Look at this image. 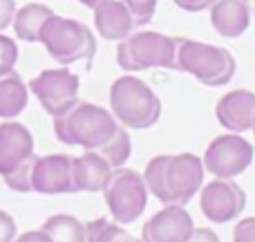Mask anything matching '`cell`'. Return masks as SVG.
Returning a JSON list of instances; mask_svg holds the SVG:
<instances>
[{"label":"cell","mask_w":255,"mask_h":242,"mask_svg":"<svg viewBox=\"0 0 255 242\" xmlns=\"http://www.w3.org/2000/svg\"><path fill=\"white\" fill-rule=\"evenodd\" d=\"M204 162L197 155H157L145 166L148 191L168 207H184L204 182Z\"/></svg>","instance_id":"6da1fadb"},{"label":"cell","mask_w":255,"mask_h":242,"mask_svg":"<svg viewBox=\"0 0 255 242\" xmlns=\"http://www.w3.org/2000/svg\"><path fill=\"white\" fill-rule=\"evenodd\" d=\"M119 128L115 115L88 101H76L70 110L54 117V132L58 139L67 146H81L90 153L106 148Z\"/></svg>","instance_id":"7a4b0ae2"},{"label":"cell","mask_w":255,"mask_h":242,"mask_svg":"<svg viewBox=\"0 0 255 242\" xmlns=\"http://www.w3.org/2000/svg\"><path fill=\"white\" fill-rule=\"evenodd\" d=\"M177 70L193 74L204 85H226L235 74V58L229 49L199 43L190 38H177Z\"/></svg>","instance_id":"3957f363"},{"label":"cell","mask_w":255,"mask_h":242,"mask_svg":"<svg viewBox=\"0 0 255 242\" xmlns=\"http://www.w3.org/2000/svg\"><path fill=\"white\" fill-rule=\"evenodd\" d=\"M110 108L117 121L134 130L154 126L161 115V101L157 94L141 79L128 74L112 83Z\"/></svg>","instance_id":"277c9868"},{"label":"cell","mask_w":255,"mask_h":242,"mask_svg":"<svg viewBox=\"0 0 255 242\" xmlns=\"http://www.w3.org/2000/svg\"><path fill=\"white\" fill-rule=\"evenodd\" d=\"M38 43H43L49 56L63 65L76 61H92L97 54V40L90 27L81 20L63 18L56 13L43 25Z\"/></svg>","instance_id":"5b68a950"},{"label":"cell","mask_w":255,"mask_h":242,"mask_svg":"<svg viewBox=\"0 0 255 242\" xmlns=\"http://www.w3.org/2000/svg\"><path fill=\"white\" fill-rule=\"evenodd\" d=\"M177 38L159 31L130 34L119 43L117 61L126 72H141L148 67L177 70Z\"/></svg>","instance_id":"8992f818"},{"label":"cell","mask_w":255,"mask_h":242,"mask_svg":"<svg viewBox=\"0 0 255 242\" xmlns=\"http://www.w3.org/2000/svg\"><path fill=\"white\" fill-rule=\"evenodd\" d=\"M106 204L110 209V216L119 225H130L148 204V186H145L143 175L128 168H115L110 182L103 189Z\"/></svg>","instance_id":"52a82bcc"},{"label":"cell","mask_w":255,"mask_h":242,"mask_svg":"<svg viewBox=\"0 0 255 242\" xmlns=\"http://www.w3.org/2000/svg\"><path fill=\"white\" fill-rule=\"evenodd\" d=\"M253 162V146L240 135H222L213 139L204 155V168L220 180L242 175Z\"/></svg>","instance_id":"ba28073f"},{"label":"cell","mask_w":255,"mask_h":242,"mask_svg":"<svg viewBox=\"0 0 255 242\" xmlns=\"http://www.w3.org/2000/svg\"><path fill=\"white\" fill-rule=\"evenodd\" d=\"M79 76L70 70H45L31 79L29 90L52 117L63 115L79 101Z\"/></svg>","instance_id":"9c48e42d"},{"label":"cell","mask_w":255,"mask_h":242,"mask_svg":"<svg viewBox=\"0 0 255 242\" xmlns=\"http://www.w3.org/2000/svg\"><path fill=\"white\" fill-rule=\"evenodd\" d=\"M247 207V193L231 180H213L202 189V213L211 222L224 225L240 216Z\"/></svg>","instance_id":"30bf717a"},{"label":"cell","mask_w":255,"mask_h":242,"mask_svg":"<svg viewBox=\"0 0 255 242\" xmlns=\"http://www.w3.org/2000/svg\"><path fill=\"white\" fill-rule=\"evenodd\" d=\"M31 191L45 195L74 193V186H72V157H67V155L36 157L34 168H31Z\"/></svg>","instance_id":"8fae6325"},{"label":"cell","mask_w":255,"mask_h":242,"mask_svg":"<svg viewBox=\"0 0 255 242\" xmlns=\"http://www.w3.org/2000/svg\"><path fill=\"white\" fill-rule=\"evenodd\" d=\"M195 231L193 218L184 207H166L141 229L143 242H186Z\"/></svg>","instance_id":"7c38bea8"},{"label":"cell","mask_w":255,"mask_h":242,"mask_svg":"<svg viewBox=\"0 0 255 242\" xmlns=\"http://www.w3.org/2000/svg\"><path fill=\"white\" fill-rule=\"evenodd\" d=\"M34 157V137L22 123H0V175L16 171L20 164Z\"/></svg>","instance_id":"4fadbf2b"},{"label":"cell","mask_w":255,"mask_h":242,"mask_svg":"<svg viewBox=\"0 0 255 242\" xmlns=\"http://www.w3.org/2000/svg\"><path fill=\"white\" fill-rule=\"evenodd\" d=\"M217 121L231 132H244L253 128L255 119V94L249 90H233L224 94L215 106Z\"/></svg>","instance_id":"5bb4252c"},{"label":"cell","mask_w":255,"mask_h":242,"mask_svg":"<svg viewBox=\"0 0 255 242\" xmlns=\"http://www.w3.org/2000/svg\"><path fill=\"white\" fill-rule=\"evenodd\" d=\"M211 25L224 38H238L247 31L251 22V4L249 0H211Z\"/></svg>","instance_id":"9a60e30c"},{"label":"cell","mask_w":255,"mask_h":242,"mask_svg":"<svg viewBox=\"0 0 255 242\" xmlns=\"http://www.w3.org/2000/svg\"><path fill=\"white\" fill-rule=\"evenodd\" d=\"M94 27L108 40H124L136 27L134 16L121 0H103L94 7Z\"/></svg>","instance_id":"2e32d148"},{"label":"cell","mask_w":255,"mask_h":242,"mask_svg":"<svg viewBox=\"0 0 255 242\" xmlns=\"http://www.w3.org/2000/svg\"><path fill=\"white\" fill-rule=\"evenodd\" d=\"M112 171L115 168L99 153L85 150V155H81V157H72V186H74V193L76 191H85V193L103 191L106 184L110 182Z\"/></svg>","instance_id":"e0dca14e"},{"label":"cell","mask_w":255,"mask_h":242,"mask_svg":"<svg viewBox=\"0 0 255 242\" xmlns=\"http://www.w3.org/2000/svg\"><path fill=\"white\" fill-rule=\"evenodd\" d=\"M54 16V11L43 2H29L25 7H20L13 16V31L20 40L25 43H36L40 36L43 25Z\"/></svg>","instance_id":"ac0fdd59"},{"label":"cell","mask_w":255,"mask_h":242,"mask_svg":"<svg viewBox=\"0 0 255 242\" xmlns=\"http://www.w3.org/2000/svg\"><path fill=\"white\" fill-rule=\"evenodd\" d=\"M27 85L22 83L20 74L7 72L0 74V117L2 119H13L18 117L27 106Z\"/></svg>","instance_id":"d6986e66"},{"label":"cell","mask_w":255,"mask_h":242,"mask_svg":"<svg viewBox=\"0 0 255 242\" xmlns=\"http://www.w3.org/2000/svg\"><path fill=\"white\" fill-rule=\"evenodd\" d=\"M40 231L52 242H85V225L67 213L47 218Z\"/></svg>","instance_id":"ffe728a7"},{"label":"cell","mask_w":255,"mask_h":242,"mask_svg":"<svg viewBox=\"0 0 255 242\" xmlns=\"http://www.w3.org/2000/svg\"><path fill=\"white\" fill-rule=\"evenodd\" d=\"M136 238L130 236L119 222H110L108 218H99L85 225V242H134Z\"/></svg>","instance_id":"44dd1931"},{"label":"cell","mask_w":255,"mask_h":242,"mask_svg":"<svg viewBox=\"0 0 255 242\" xmlns=\"http://www.w3.org/2000/svg\"><path fill=\"white\" fill-rule=\"evenodd\" d=\"M130 153H132V141H130V135H128V130L124 126L119 128V132L115 135V139H112L106 148L99 150V155H101L112 168L124 166V164L128 162V157H130Z\"/></svg>","instance_id":"7402d4cb"},{"label":"cell","mask_w":255,"mask_h":242,"mask_svg":"<svg viewBox=\"0 0 255 242\" xmlns=\"http://www.w3.org/2000/svg\"><path fill=\"white\" fill-rule=\"evenodd\" d=\"M34 162H36V155L27 159L25 164H20L16 171L7 173V175L2 177L4 184H7L11 191H16V193H29L31 191V168H34Z\"/></svg>","instance_id":"603a6c76"},{"label":"cell","mask_w":255,"mask_h":242,"mask_svg":"<svg viewBox=\"0 0 255 242\" xmlns=\"http://www.w3.org/2000/svg\"><path fill=\"white\" fill-rule=\"evenodd\" d=\"M16 61H18V45L9 36L0 34V74L13 72Z\"/></svg>","instance_id":"cb8c5ba5"},{"label":"cell","mask_w":255,"mask_h":242,"mask_svg":"<svg viewBox=\"0 0 255 242\" xmlns=\"http://www.w3.org/2000/svg\"><path fill=\"white\" fill-rule=\"evenodd\" d=\"M126 4L132 11V16H134L136 27H139V25H145V22L152 20L157 0H126Z\"/></svg>","instance_id":"d4e9b609"},{"label":"cell","mask_w":255,"mask_h":242,"mask_svg":"<svg viewBox=\"0 0 255 242\" xmlns=\"http://www.w3.org/2000/svg\"><path fill=\"white\" fill-rule=\"evenodd\" d=\"M233 242H255V218H244L235 225Z\"/></svg>","instance_id":"484cf974"},{"label":"cell","mask_w":255,"mask_h":242,"mask_svg":"<svg viewBox=\"0 0 255 242\" xmlns=\"http://www.w3.org/2000/svg\"><path fill=\"white\" fill-rule=\"evenodd\" d=\"M16 238V222L9 213L0 211V242H13Z\"/></svg>","instance_id":"4316f807"},{"label":"cell","mask_w":255,"mask_h":242,"mask_svg":"<svg viewBox=\"0 0 255 242\" xmlns=\"http://www.w3.org/2000/svg\"><path fill=\"white\" fill-rule=\"evenodd\" d=\"M16 16V2L13 0H0V29L9 27Z\"/></svg>","instance_id":"83f0119b"},{"label":"cell","mask_w":255,"mask_h":242,"mask_svg":"<svg viewBox=\"0 0 255 242\" xmlns=\"http://www.w3.org/2000/svg\"><path fill=\"white\" fill-rule=\"evenodd\" d=\"M175 4L184 11H202V9H208L211 0H175Z\"/></svg>","instance_id":"f1b7e54d"},{"label":"cell","mask_w":255,"mask_h":242,"mask_svg":"<svg viewBox=\"0 0 255 242\" xmlns=\"http://www.w3.org/2000/svg\"><path fill=\"white\" fill-rule=\"evenodd\" d=\"M186 242H220V238L211 229H195Z\"/></svg>","instance_id":"f546056e"},{"label":"cell","mask_w":255,"mask_h":242,"mask_svg":"<svg viewBox=\"0 0 255 242\" xmlns=\"http://www.w3.org/2000/svg\"><path fill=\"white\" fill-rule=\"evenodd\" d=\"M13 242H52V240H49L43 231H27V234H22L20 238Z\"/></svg>","instance_id":"4dcf8cb0"},{"label":"cell","mask_w":255,"mask_h":242,"mask_svg":"<svg viewBox=\"0 0 255 242\" xmlns=\"http://www.w3.org/2000/svg\"><path fill=\"white\" fill-rule=\"evenodd\" d=\"M81 2H83L85 7H97V4L103 2V0H81Z\"/></svg>","instance_id":"1f68e13d"},{"label":"cell","mask_w":255,"mask_h":242,"mask_svg":"<svg viewBox=\"0 0 255 242\" xmlns=\"http://www.w3.org/2000/svg\"><path fill=\"white\" fill-rule=\"evenodd\" d=\"M253 132H255V119H253Z\"/></svg>","instance_id":"d6a6232c"}]
</instances>
